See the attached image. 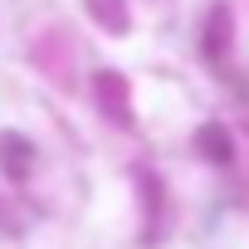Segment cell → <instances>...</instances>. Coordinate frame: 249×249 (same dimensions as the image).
<instances>
[{"instance_id":"obj_2","label":"cell","mask_w":249,"mask_h":249,"mask_svg":"<svg viewBox=\"0 0 249 249\" xmlns=\"http://www.w3.org/2000/svg\"><path fill=\"white\" fill-rule=\"evenodd\" d=\"M200 152L210 161H230V142H225V127H200Z\"/></svg>"},{"instance_id":"obj_3","label":"cell","mask_w":249,"mask_h":249,"mask_svg":"<svg viewBox=\"0 0 249 249\" xmlns=\"http://www.w3.org/2000/svg\"><path fill=\"white\" fill-rule=\"evenodd\" d=\"M93 10L107 20V30H127V15H122V0H93Z\"/></svg>"},{"instance_id":"obj_1","label":"cell","mask_w":249,"mask_h":249,"mask_svg":"<svg viewBox=\"0 0 249 249\" xmlns=\"http://www.w3.org/2000/svg\"><path fill=\"white\" fill-rule=\"evenodd\" d=\"M0 166H5L10 181H25V171H30V147H25L20 137H0Z\"/></svg>"}]
</instances>
